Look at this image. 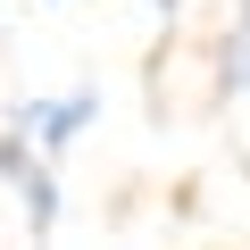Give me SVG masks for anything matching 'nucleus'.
Instances as JSON below:
<instances>
[{
    "instance_id": "1",
    "label": "nucleus",
    "mask_w": 250,
    "mask_h": 250,
    "mask_svg": "<svg viewBox=\"0 0 250 250\" xmlns=\"http://www.w3.org/2000/svg\"><path fill=\"white\" fill-rule=\"evenodd\" d=\"M92 117H100V92L92 83H75V92H50V100H25L9 125H17V134L42 150V159H59V150H75L83 134H92Z\"/></svg>"
},
{
    "instance_id": "4",
    "label": "nucleus",
    "mask_w": 250,
    "mask_h": 250,
    "mask_svg": "<svg viewBox=\"0 0 250 250\" xmlns=\"http://www.w3.org/2000/svg\"><path fill=\"white\" fill-rule=\"evenodd\" d=\"M150 9H175V0H150Z\"/></svg>"
},
{
    "instance_id": "2",
    "label": "nucleus",
    "mask_w": 250,
    "mask_h": 250,
    "mask_svg": "<svg viewBox=\"0 0 250 250\" xmlns=\"http://www.w3.org/2000/svg\"><path fill=\"white\" fill-rule=\"evenodd\" d=\"M0 175H9L17 184V200H25V225H34V242H50L59 233V175H50V159L17 134V125H9V134H0Z\"/></svg>"
},
{
    "instance_id": "3",
    "label": "nucleus",
    "mask_w": 250,
    "mask_h": 250,
    "mask_svg": "<svg viewBox=\"0 0 250 250\" xmlns=\"http://www.w3.org/2000/svg\"><path fill=\"white\" fill-rule=\"evenodd\" d=\"M225 83H233V92H250V17H242V34L225 42Z\"/></svg>"
}]
</instances>
